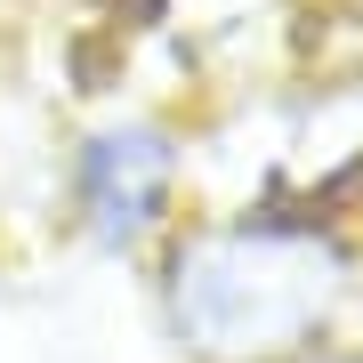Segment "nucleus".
<instances>
[{
  "label": "nucleus",
  "instance_id": "f257e3e1",
  "mask_svg": "<svg viewBox=\"0 0 363 363\" xmlns=\"http://www.w3.org/2000/svg\"><path fill=\"white\" fill-rule=\"evenodd\" d=\"M355 274V234L323 194H259L162 234L154 315L186 363H291L339 339Z\"/></svg>",
  "mask_w": 363,
  "mask_h": 363
},
{
  "label": "nucleus",
  "instance_id": "f03ea898",
  "mask_svg": "<svg viewBox=\"0 0 363 363\" xmlns=\"http://www.w3.org/2000/svg\"><path fill=\"white\" fill-rule=\"evenodd\" d=\"M186 130L162 113H97L57 162L65 226L97 259H154L186 218Z\"/></svg>",
  "mask_w": 363,
  "mask_h": 363
},
{
  "label": "nucleus",
  "instance_id": "7ed1b4c3",
  "mask_svg": "<svg viewBox=\"0 0 363 363\" xmlns=\"http://www.w3.org/2000/svg\"><path fill=\"white\" fill-rule=\"evenodd\" d=\"M291 363H363V339H323V347H307Z\"/></svg>",
  "mask_w": 363,
  "mask_h": 363
}]
</instances>
